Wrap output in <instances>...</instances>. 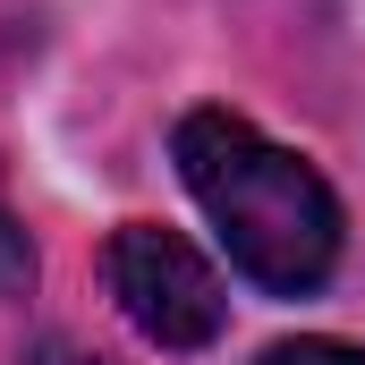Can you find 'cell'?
I'll return each mask as SVG.
<instances>
[{
	"mask_svg": "<svg viewBox=\"0 0 365 365\" xmlns=\"http://www.w3.org/2000/svg\"><path fill=\"white\" fill-rule=\"evenodd\" d=\"M102 280H110L119 314H128L153 349H212L221 323H230V297H221L212 264L187 247L179 230H153V221L110 230V247H102Z\"/></svg>",
	"mask_w": 365,
	"mask_h": 365,
	"instance_id": "obj_2",
	"label": "cell"
},
{
	"mask_svg": "<svg viewBox=\"0 0 365 365\" xmlns=\"http://www.w3.org/2000/svg\"><path fill=\"white\" fill-rule=\"evenodd\" d=\"M255 365H365V349H349V340H280Z\"/></svg>",
	"mask_w": 365,
	"mask_h": 365,
	"instance_id": "obj_3",
	"label": "cell"
},
{
	"mask_svg": "<svg viewBox=\"0 0 365 365\" xmlns=\"http://www.w3.org/2000/svg\"><path fill=\"white\" fill-rule=\"evenodd\" d=\"M26 280H34V247H26L17 212L0 204V297H9V289H26Z\"/></svg>",
	"mask_w": 365,
	"mask_h": 365,
	"instance_id": "obj_4",
	"label": "cell"
},
{
	"mask_svg": "<svg viewBox=\"0 0 365 365\" xmlns=\"http://www.w3.org/2000/svg\"><path fill=\"white\" fill-rule=\"evenodd\" d=\"M26 365H93V357H77L68 340H43V349H34V357H26Z\"/></svg>",
	"mask_w": 365,
	"mask_h": 365,
	"instance_id": "obj_5",
	"label": "cell"
},
{
	"mask_svg": "<svg viewBox=\"0 0 365 365\" xmlns=\"http://www.w3.org/2000/svg\"><path fill=\"white\" fill-rule=\"evenodd\" d=\"M170 153H179L187 195L221 230L230 264L255 289L306 297V289L331 280V264H340V195L323 187L314 162H297L289 145H272L238 110H187Z\"/></svg>",
	"mask_w": 365,
	"mask_h": 365,
	"instance_id": "obj_1",
	"label": "cell"
}]
</instances>
